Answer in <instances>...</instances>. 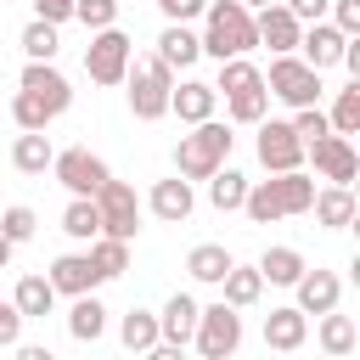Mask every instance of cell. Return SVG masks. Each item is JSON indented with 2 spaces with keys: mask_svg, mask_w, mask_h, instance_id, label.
I'll list each match as a JSON object with an SVG mask.
<instances>
[{
  "mask_svg": "<svg viewBox=\"0 0 360 360\" xmlns=\"http://www.w3.org/2000/svg\"><path fill=\"white\" fill-rule=\"evenodd\" d=\"M202 56L214 62H231V56H248L259 39H253V11L242 0H208L202 6Z\"/></svg>",
  "mask_w": 360,
  "mask_h": 360,
  "instance_id": "6da1fadb",
  "label": "cell"
},
{
  "mask_svg": "<svg viewBox=\"0 0 360 360\" xmlns=\"http://www.w3.org/2000/svg\"><path fill=\"white\" fill-rule=\"evenodd\" d=\"M231 146H236L231 124L202 118V124H191V135H180V146H174V174H180V180H208V174L231 158Z\"/></svg>",
  "mask_w": 360,
  "mask_h": 360,
  "instance_id": "7a4b0ae2",
  "label": "cell"
},
{
  "mask_svg": "<svg viewBox=\"0 0 360 360\" xmlns=\"http://www.w3.org/2000/svg\"><path fill=\"white\" fill-rule=\"evenodd\" d=\"M124 96H129V112L141 118V124H152V118H163L169 112V90H174V68H163L158 56H141V62H129V73H124Z\"/></svg>",
  "mask_w": 360,
  "mask_h": 360,
  "instance_id": "3957f363",
  "label": "cell"
},
{
  "mask_svg": "<svg viewBox=\"0 0 360 360\" xmlns=\"http://www.w3.org/2000/svg\"><path fill=\"white\" fill-rule=\"evenodd\" d=\"M129 62H135V39L112 22V28H96L90 34V45H84V73H90V84H101V90H112V84H124V73H129Z\"/></svg>",
  "mask_w": 360,
  "mask_h": 360,
  "instance_id": "277c9868",
  "label": "cell"
},
{
  "mask_svg": "<svg viewBox=\"0 0 360 360\" xmlns=\"http://www.w3.org/2000/svg\"><path fill=\"white\" fill-rule=\"evenodd\" d=\"M191 343H197L202 360H231V354L242 349V309H231L225 298H219V304H202Z\"/></svg>",
  "mask_w": 360,
  "mask_h": 360,
  "instance_id": "5b68a950",
  "label": "cell"
},
{
  "mask_svg": "<svg viewBox=\"0 0 360 360\" xmlns=\"http://www.w3.org/2000/svg\"><path fill=\"white\" fill-rule=\"evenodd\" d=\"M264 90L276 101H287L292 112L298 107H321V73L298 56H270V73H264Z\"/></svg>",
  "mask_w": 360,
  "mask_h": 360,
  "instance_id": "8992f818",
  "label": "cell"
},
{
  "mask_svg": "<svg viewBox=\"0 0 360 360\" xmlns=\"http://www.w3.org/2000/svg\"><path fill=\"white\" fill-rule=\"evenodd\" d=\"M96 214H101V236H118V242H135V231H141V197H135V186L129 180H101V191H96Z\"/></svg>",
  "mask_w": 360,
  "mask_h": 360,
  "instance_id": "52a82bcc",
  "label": "cell"
},
{
  "mask_svg": "<svg viewBox=\"0 0 360 360\" xmlns=\"http://www.w3.org/2000/svg\"><path fill=\"white\" fill-rule=\"evenodd\" d=\"M51 174L68 186V197H96V191H101V180H107L112 169H107L90 146H68V152H56V158H51Z\"/></svg>",
  "mask_w": 360,
  "mask_h": 360,
  "instance_id": "ba28073f",
  "label": "cell"
},
{
  "mask_svg": "<svg viewBox=\"0 0 360 360\" xmlns=\"http://www.w3.org/2000/svg\"><path fill=\"white\" fill-rule=\"evenodd\" d=\"M259 163L270 169V174H287V169H304V141L292 135V124H281V118H259Z\"/></svg>",
  "mask_w": 360,
  "mask_h": 360,
  "instance_id": "9c48e42d",
  "label": "cell"
},
{
  "mask_svg": "<svg viewBox=\"0 0 360 360\" xmlns=\"http://www.w3.org/2000/svg\"><path fill=\"white\" fill-rule=\"evenodd\" d=\"M304 158L315 163V174H321L326 186H349V180L360 174V158H354V141H349V135H321L315 146H304Z\"/></svg>",
  "mask_w": 360,
  "mask_h": 360,
  "instance_id": "30bf717a",
  "label": "cell"
},
{
  "mask_svg": "<svg viewBox=\"0 0 360 360\" xmlns=\"http://www.w3.org/2000/svg\"><path fill=\"white\" fill-rule=\"evenodd\" d=\"M298 34H304V22H298L281 0L264 6V11H253V39L270 45V56H292V51H298Z\"/></svg>",
  "mask_w": 360,
  "mask_h": 360,
  "instance_id": "8fae6325",
  "label": "cell"
},
{
  "mask_svg": "<svg viewBox=\"0 0 360 360\" xmlns=\"http://www.w3.org/2000/svg\"><path fill=\"white\" fill-rule=\"evenodd\" d=\"M17 90L39 96L56 118H62V112H68V101H73V84H68V73H62L56 62H28V68H22V79H17Z\"/></svg>",
  "mask_w": 360,
  "mask_h": 360,
  "instance_id": "7c38bea8",
  "label": "cell"
},
{
  "mask_svg": "<svg viewBox=\"0 0 360 360\" xmlns=\"http://www.w3.org/2000/svg\"><path fill=\"white\" fill-rule=\"evenodd\" d=\"M343 39H349V34H338L332 22H304V34H298V51H292V56H298V62H309L315 73H326V68L343 56Z\"/></svg>",
  "mask_w": 360,
  "mask_h": 360,
  "instance_id": "4fadbf2b",
  "label": "cell"
},
{
  "mask_svg": "<svg viewBox=\"0 0 360 360\" xmlns=\"http://www.w3.org/2000/svg\"><path fill=\"white\" fill-rule=\"evenodd\" d=\"M51 287H56V298L68 292V298H79V292H96L101 287V270H96V259L90 253H62L56 264H51V276H45Z\"/></svg>",
  "mask_w": 360,
  "mask_h": 360,
  "instance_id": "5bb4252c",
  "label": "cell"
},
{
  "mask_svg": "<svg viewBox=\"0 0 360 360\" xmlns=\"http://www.w3.org/2000/svg\"><path fill=\"white\" fill-rule=\"evenodd\" d=\"M292 292H298V304H292V309H304V315H326V309H338L343 281H338L332 270H304V276L292 281Z\"/></svg>",
  "mask_w": 360,
  "mask_h": 360,
  "instance_id": "9a60e30c",
  "label": "cell"
},
{
  "mask_svg": "<svg viewBox=\"0 0 360 360\" xmlns=\"http://www.w3.org/2000/svg\"><path fill=\"white\" fill-rule=\"evenodd\" d=\"M304 338H309V315H304V309L281 304V309H270V315H264V349L292 354V349H304Z\"/></svg>",
  "mask_w": 360,
  "mask_h": 360,
  "instance_id": "2e32d148",
  "label": "cell"
},
{
  "mask_svg": "<svg viewBox=\"0 0 360 360\" xmlns=\"http://www.w3.org/2000/svg\"><path fill=\"white\" fill-rule=\"evenodd\" d=\"M146 208H152L163 225H180V219H191V208H197V197H191V180H180V174L158 180V186H152V197H146Z\"/></svg>",
  "mask_w": 360,
  "mask_h": 360,
  "instance_id": "e0dca14e",
  "label": "cell"
},
{
  "mask_svg": "<svg viewBox=\"0 0 360 360\" xmlns=\"http://www.w3.org/2000/svg\"><path fill=\"white\" fill-rule=\"evenodd\" d=\"M214 101H219V90L202 84V79H186V84L169 90V112H174L180 124H202V118H214Z\"/></svg>",
  "mask_w": 360,
  "mask_h": 360,
  "instance_id": "ac0fdd59",
  "label": "cell"
},
{
  "mask_svg": "<svg viewBox=\"0 0 360 360\" xmlns=\"http://www.w3.org/2000/svg\"><path fill=\"white\" fill-rule=\"evenodd\" d=\"M197 298L191 292H174L169 304H163V315H158V338L163 343H191V332H197Z\"/></svg>",
  "mask_w": 360,
  "mask_h": 360,
  "instance_id": "d6986e66",
  "label": "cell"
},
{
  "mask_svg": "<svg viewBox=\"0 0 360 360\" xmlns=\"http://www.w3.org/2000/svg\"><path fill=\"white\" fill-rule=\"evenodd\" d=\"M163 68H191L197 56H202V39L186 28V22H169L163 34H158V51H152Z\"/></svg>",
  "mask_w": 360,
  "mask_h": 360,
  "instance_id": "ffe728a7",
  "label": "cell"
},
{
  "mask_svg": "<svg viewBox=\"0 0 360 360\" xmlns=\"http://www.w3.org/2000/svg\"><path fill=\"white\" fill-rule=\"evenodd\" d=\"M51 158H56V146H51L45 129H22V135L11 141V169H17V174H45Z\"/></svg>",
  "mask_w": 360,
  "mask_h": 360,
  "instance_id": "44dd1931",
  "label": "cell"
},
{
  "mask_svg": "<svg viewBox=\"0 0 360 360\" xmlns=\"http://www.w3.org/2000/svg\"><path fill=\"white\" fill-rule=\"evenodd\" d=\"M309 214H315V225L343 231V225H354V191L349 186H321L315 202H309Z\"/></svg>",
  "mask_w": 360,
  "mask_h": 360,
  "instance_id": "7402d4cb",
  "label": "cell"
},
{
  "mask_svg": "<svg viewBox=\"0 0 360 360\" xmlns=\"http://www.w3.org/2000/svg\"><path fill=\"white\" fill-rule=\"evenodd\" d=\"M236 259H231V248L225 242H197L191 253H186V276L191 281H202V287H219V276L231 270Z\"/></svg>",
  "mask_w": 360,
  "mask_h": 360,
  "instance_id": "603a6c76",
  "label": "cell"
},
{
  "mask_svg": "<svg viewBox=\"0 0 360 360\" xmlns=\"http://www.w3.org/2000/svg\"><path fill=\"white\" fill-rule=\"evenodd\" d=\"M219 292H225L231 309H253V304L264 298V276H259V264H231V270L219 276Z\"/></svg>",
  "mask_w": 360,
  "mask_h": 360,
  "instance_id": "cb8c5ba5",
  "label": "cell"
},
{
  "mask_svg": "<svg viewBox=\"0 0 360 360\" xmlns=\"http://www.w3.org/2000/svg\"><path fill=\"white\" fill-rule=\"evenodd\" d=\"M101 332H107V304H101L96 292H79L73 309H68V338H73V343H96Z\"/></svg>",
  "mask_w": 360,
  "mask_h": 360,
  "instance_id": "d4e9b609",
  "label": "cell"
},
{
  "mask_svg": "<svg viewBox=\"0 0 360 360\" xmlns=\"http://www.w3.org/2000/svg\"><path fill=\"white\" fill-rule=\"evenodd\" d=\"M304 270H309V264H304V253H298V248H287V242H276V248H264V253H259V276H264L270 287H292Z\"/></svg>",
  "mask_w": 360,
  "mask_h": 360,
  "instance_id": "484cf974",
  "label": "cell"
},
{
  "mask_svg": "<svg viewBox=\"0 0 360 360\" xmlns=\"http://www.w3.org/2000/svg\"><path fill=\"white\" fill-rule=\"evenodd\" d=\"M11 304H17V315H22V321H45V315L56 309V287H51L45 276H22V281H17V292H11Z\"/></svg>",
  "mask_w": 360,
  "mask_h": 360,
  "instance_id": "4316f807",
  "label": "cell"
},
{
  "mask_svg": "<svg viewBox=\"0 0 360 360\" xmlns=\"http://www.w3.org/2000/svg\"><path fill=\"white\" fill-rule=\"evenodd\" d=\"M242 197H248V174H242V169H231V163H219V169L208 174V202H214L219 214H236V208H242Z\"/></svg>",
  "mask_w": 360,
  "mask_h": 360,
  "instance_id": "83f0119b",
  "label": "cell"
},
{
  "mask_svg": "<svg viewBox=\"0 0 360 360\" xmlns=\"http://www.w3.org/2000/svg\"><path fill=\"white\" fill-rule=\"evenodd\" d=\"M315 338H321V349H326L332 360H349V354H354V343H360L354 321H349V315H338V309H326V315H321Z\"/></svg>",
  "mask_w": 360,
  "mask_h": 360,
  "instance_id": "f1b7e54d",
  "label": "cell"
},
{
  "mask_svg": "<svg viewBox=\"0 0 360 360\" xmlns=\"http://www.w3.org/2000/svg\"><path fill=\"white\" fill-rule=\"evenodd\" d=\"M214 90H225V96H248V90H264V73H259L248 56H231V62H219Z\"/></svg>",
  "mask_w": 360,
  "mask_h": 360,
  "instance_id": "f546056e",
  "label": "cell"
},
{
  "mask_svg": "<svg viewBox=\"0 0 360 360\" xmlns=\"http://www.w3.org/2000/svg\"><path fill=\"white\" fill-rule=\"evenodd\" d=\"M276 197H281V214H309L315 180H309L304 169H287V174H276Z\"/></svg>",
  "mask_w": 360,
  "mask_h": 360,
  "instance_id": "4dcf8cb0",
  "label": "cell"
},
{
  "mask_svg": "<svg viewBox=\"0 0 360 360\" xmlns=\"http://www.w3.org/2000/svg\"><path fill=\"white\" fill-rule=\"evenodd\" d=\"M62 231H68L73 242H96V236H101V214H96V197H73V202L62 208Z\"/></svg>",
  "mask_w": 360,
  "mask_h": 360,
  "instance_id": "1f68e13d",
  "label": "cell"
},
{
  "mask_svg": "<svg viewBox=\"0 0 360 360\" xmlns=\"http://www.w3.org/2000/svg\"><path fill=\"white\" fill-rule=\"evenodd\" d=\"M118 338H124V349H129V354H146V349L158 343V315H152V309H124Z\"/></svg>",
  "mask_w": 360,
  "mask_h": 360,
  "instance_id": "d6a6232c",
  "label": "cell"
},
{
  "mask_svg": "<svg viewBox=\"0 0 360 360\" xmlns=\"http://www.w3.org/2000/svg\"><path fill=\"white\" fill-rule=\"evenodd\" d=\"M17 45H22V56H28V62H56L62 34H56V22H39V17H34V22L22 28V39H17Z\"/></svg>",
  "mask_w": 360,
  "mask_h": 360,
  "instance_id": "836d02e7",
  "label": "cell"
},
{
  "mask_svg": "<svg viewBox=\"0 0 360 360\" xmlns=\"http://www.w3.org/2000/svg\"><path fill=\"white\" fill-rule=\"evenodd\" d=\"M326 124H332V135H360V79L338 90V101H332Z\"/></svg>",
  "mask_w": 360,
  "mask_h": 360,
  "instance_id": "e575fe53",
  "label": "cell"
},
{
  "mask_svg": "<svg viewBox=\"0 0 360 360\" xmlns=\"http://www.w3.org/2000/svg\"><path fill=\"white\" fill-rule=\"evenodd\" d=\"M90 259H96L101 281H112V276L129 270V242H118V236H96V242H90Z\"/></svg>",
  "mask_w": 360,
  "mask_h": 360,
  "instance_id": "d590c367",
  "label": "cell"
},
{
  "mask_svg": "<svg viewBox=\"0 0 360 360\" xmlns=\"http://www.w3.org/2000/svg\"><path fill=\"white\" fill-rule=\"evenodd\" d=\"M34 231H39V214H34L28 202H11V208H0V236H6L11 248H17V242H28Z\"/></svg>",
  "mask_w": 360,
  "mask_h": 360,
  "instance_id": "8d00e7d4",
  "label": "cell"
},
{
  "mask_svg": "<svg viewBox=\"0 0 360 360\" xmlns=\"http://www.w3.org/2000/svg\"><path fill=\"white\" fill-rule=\"evenodd\" d=\"M11 118H17V129H45V124H51L56 112H51V107H45L39 96L17 90V96H11Z\"/></svg>",
  "mask_w": 360,
  "mask_h": 360,
  "instance_id": "74e56055",
  "label": "cell"
},
{
  "mask_svg": "<svg viewBox=\"0 0 360 360\" xmlns=\"http://www.w3.org/2000/svg\"><path fill=\"white\" fill-rule=\"evenodd\" d=\"M225 101H231V107H225L231 124H259V118L270 112V90H248V96H225Z\"/></svg>",
  "mask_w": 360,
  "mask_h": 360,
  "instance_id": "f35d334b",
  "label": "cell"
},
{
  "mask_svg": "<svg viewBox=\"0 0 360 360\" xmlns=\"http://www.w3.org/2000/svg\"><path fill=\"white\" fill-rule=\"evenodd\" d=\"M73 17L96 34V28H112L118 22V0H73Z\"/></svg>",
  "mask_w": 360,
  "mask_h": 360,
  "instance_id": "ab89813d",
  "label": "cell"
},
{
  "mask_svg": "<svg viewBox=\"0 0 360 360\" xmlns=\"http://www.w3.org/2000/svg\"><path fill=\"white\" fill-rule=\"evenodd\" d=\"M292 135H298L304 146H315L321 135H332V124H326V112H321V107H298V112H292Z\"/></svg>",
  "mask_w": 360,
  "mask_h": 360,
  "instance_id": "60d3db41",
  "label": "cell"
},
{
  "mask_svg": "<svg viewBox=\"0 0 360 360\" xmlns=\"http://www.w3.org/2000/svg\"><path fill=\"white\" fill-rule=\"evenodd\" d=\"M326 11H332V28L338 34H349V39L360 34V0H332Z\"/></svg>",
  "mask_w": 360,
  "mask_h": 360,
  "instance_id": "b9f144b4",
  "label": "cell"
},
{
  "mask_svg": "<svg viewBox=\"0 0 360 360\" xmlns=\"http://www.w3.org/2000/svg\"><path fill=\"white\" fill-rule=\"evenodd\" d=\"M22 343V315H17V304L6 298L0 304V349H17Z\"/></svg>",
  "mask_w": 360,
  "mask_h": 360,
  "instance_id": "7bdbcfd3",
  "label": "cell"
},
{
  "mask_svg": "<svg viewBox=\"0 0 360 360\" xmlns=\"http://www.w3.org/2000/svg\"><path fill=\"white\" fill-rule=\"evenodd\" d=\"M202 6H208V0H158V11H163L169 22H191V17H202Z\"/></svg>",
  "mask_w": 360,
  "mask_h": 360,
  "instance_id": "ee69618b",
  "label": "cell"
},
{
  "mask_svg": "<svg viewBox=\"0 0 360 360\" xmlns=\"http://www.w3.org/2000/svg\"><path fill=\"white\" fill-rule=\"evenodd\" d=\"M281 6H287L298 22H326V6H332V0H281Z\"/></svg>",
  "mask_w": 360,
  "mask_h": 360,
  "instance_id": "f6af8a7d",
  "label": "cell"
},
{
  "mask_svg": "<svg viewBox=\"0 0 360 360\" xmlns=\"http://www.w3.org/2000/svg\"><path fill=\"white\" fill-rule=\"evenodd\" d=\"M34 17H39V22H56V28H62V22L73 17V0H34Z\"/></svg>",
  "mask_w": 360,
  "mask_h": 360,
  "instance_id": "bcb514c9",
  "label": "cell"
},
{
  "mask_svg": "<svg viewBox=\"0 0 360 360\" xmlns=\"http://www.w3.org/2000/svg\"><path fill=\"white\" fill-rule=\"evenodd\" d=\"M146 360H186V343H163V338H158V343L146 349Z\"/></svg>",
  "mask_w": 360,
  "mask_h": 360,
  "instance_id": "7dc6e473",
  "label": "cell"
},
{
  "mask_svg": "<svg viewBox=\"0 0 360 360\" xmlns=\"http://www.w3.org/2000/svg\"><path fill=\"white\" fill-rule=\"evenodd\" d=\"M17 360H56L45 343H17Z\"/></svg>",
  "mask_w": 360,
  "mask_h": 360,
  "instance_id": "c3c4849f",
  "label": "cell"
},
{
  "mask_svg": "<svg viewBox=\"0 0 360 360\" xmlns=\"http://www.w3.org/2000/svg\"><path fill=\"white\" fill-rule=\"evenodd\" d=\"M11 253H17V248H11V242H6V236H0V270H6V264H11Z\"/></svg>",
  "mask_w": 360,
  "mask_h": 360,
  "instance_id": "681fc988",
  "label": "cell"
},
{
  "mask_svg": "<svg viewBox=\"0 0 360 360\" xmlns=\"http://www.w3.org/2000/svg\"><path fill=\"white\" fill-rule=\"evenodd\" d=\"M242 6H248V11H264V6H276V0H242Z\"/></svg>",
  "mask_w": 360,
  "mask_h": 360,
  "instance_id": "f907efd6",
  "label": "cell"
},
{
  "mask_svg": "<svg viewBox=\"0 0 360 360\" xmlns=\"http://www.w3.org/2000/svg\"><path fill=\"white\" fill-rule=\"evenodd\" d=\"M326 360H332V354H326Z\"/></svg>",
  "mask_w": 360,
  "mask_h": 360,
  "instance_id": "816d5d0a",
  "label": "cell"
}]
</instances>
